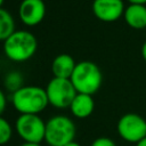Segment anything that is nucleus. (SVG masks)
<instances>
[{"mask_svg":"<svg viewBox=\"0 0 146 146\" xmlns=\"http://www.w3.org/2000/svg\"><path fill=\"white\" fill-rule=\"evenodd\" d=\"M14 108L21 114H39L49 104L46 89L36 86H24L13 92Z\"/></svg>","mask_w":146,"mask_h":146,"instance_id":"f257e3e1","label":"nucleus"},{"mask_svg":"<svg viewBox=\"0 0 146 146\" xmlns=\"http://www.w3.org/2000/svg\"><path fill=\"white\" fill-rule=\"evenodd\" d=\"M78 94L94 95L96 94L103 82V74L100 68L92 62L83 60L76 63V66L70 78Z\"/></svg>","mask_w":146,"mask_h":146,"instance_id":"f03ea898","label":"nucleus"},{"mask_svg":"<svg viewBox=\"0 0 146 146\" xmlns=\"http://www.w3.org/2000/svg\"><path fill=\"white\" fill-rule=\"evenodd\" d=\"M36 38L29 31H15L7 40L3 41L5 55L14 62H25L36 51Z\"/></svg>","mask_w":146,"mask_h":146,"instance_id":"7ed1b4c3","label":"nucleus"},{"mask_svg":"<svg viewBox=\"0 0 146 146\" xmlns=\"http://www.w3.org/2000/svg\"><path fill=\"white\" fill-rule=\"evenodd\" d=\"M75 132V124L68 116L55 115L46 122L44 140L50 146H65L74 140Z\"/></svg>","mask_w":146,"mask_h":146,"instance_id":"20e7f679","label":"nucleus"},{"mask_svg":"<svg viewBox=\"0 0 146 146\" xmlns=\"http://www.w3.org/2000/svg\"><path fill=\"white\" fill-rule=\"evenodd\" d=\"M46 94L50 105L57 108H67L78 92L70 79L52 78L46 87Z\"/></svg>","mask_w":146,"mask_h":146,"instance_id":"39448f33","label":"nucleus"},{"mask_svg":"<svg viewBox=\"0 0 146 146\" xmlns=\"http://www.w3.org/2000/svg\"><path fill=\"white\" fill-rule=\"evenodd\" d=\"M15 129L26 143L40 144L44 140L46 122L38 114H21L16 119Z\"/></svg>","mask_w":146,"mask_h":146,"instance_id":"423d86ee","label":"nucleus"},{"mask_svg":"<svg viewBox=\"0 0 146 146\" xmlns=\"http://www.w3.org/2000/svg\"><path fill=\"white\" fill-rule=\"evenodd\" d=\"M116 131L124 141L137 144L146 137V120L137 113H125L119 119Z\"/></svg>","mask_w":146,"mask_h":146,"instance_id":"0eeeda50","label":"nucleus"},{"mask_svg":"<svg viewBox=\"0 0 146 146\" xmlns=\"http://www.w3.org/2000/svg\"><path fill=\"white\" fill-rule=\"evenodd\" d=\"M124 3L122 0H94V15L103 22H115L124 14Z\"/></svg>","mask_w":146,"mask_h":146,"instance_id":"6e6552de","label":"nucleus"},{"mask_svg":"<svg viewBox=\"0 0 146 146\" xmlns=\"http://www.w3.org/2000/svg\"><path fill=\"white\" fill-rule=\"evenodd\" d=\"M19 18L29 26L39 24L46 15V5L43 0H23L19 5Z\"/></svg>","mask_w":146,"mask_h":146,"instance_id":"1a4fd4ad","label":"nucleus"},{"mask_svg":"<svg viewBox=\"0 0 146 146\" xmlns=\"http://www.w3.org/2000/svg\"><path fill=\"white\" fill-rule=\"evenodd\" d=\"M76 63L74 58L68 54H60L55 57L51 64V72L54 78H62V79H70Z\"/></svg>","mask_w":146,"mask_h":146,"instance_id":"9d476101","label":"nucleus"},{"mask_svg":"<svg viewBox=\"0 0 146 146\" xmlns=\"http://www.w3.org/2000/svg\"><path fill=\"white\" fill-rule=\"evenodd\" d=\"M95 108V102L91 95L86 94H76L73 99L70 110L71 113L78 119H86L90 116Z\"/></svg>","mask_w":146,"mask_h":146,"instance_id":"9b49d317","label":"nucleus"},{"mask_svg":"<svg viewBox=\"0 0 146 146\" xmlns=\"http://www.w3.org/2000/svg\"><path fill=\"white\" fill-rule=\"evenodd\" d=\"M125 23L135 29L141 30L146 27V6L145 5H129L123 14Z\"/></svg>","mask_w":146,"mask_h":146,"instance_id":"f8f14e48","label":"nucleus"},{"mask_svg":"<svg viewBox=\"0 0 146 146\" xmlns=\"http://www.w3.org/2000/svg\"><path fill=\"white\" fill-rule=\"evenodd\" d=\"M14 32H15V21L11 14L6 9L0 8V40L1 41L7 40Z\"/></svg>","mask_w":146,"mask_h":146,"instance_id":"ddd939ff","label":"nucleus"},{"mask_svg":"<svg viewBox=\"0 0 146 146\" xmlns=\"http://www.w3.org/2000/svg\"><path fill=\"white\" fill-rule=\"evenodd\" d=\"M13 136V128L10 123L2 116H0V146L9 143Z\"/></svg>","mask_w":146,"mask_h":146,"instance_id":"4468645a","label":"nucleus"},{"mask_svg":"<svg viewBox=\"0 0 146 146\" xmlns=\"http://www.w3.org/2000/svg\"><path fill=\"white\" fill-rule=\"evenodd\" d=\"M22 76L17 73V72H13L10 73L7 79H6V87L11 90L13 92H15L16 90H18L19 88H22Z\"/></svg>","mask_w":146,"mask_h":146,"instance_id":"2eb2a0df","label":"nucleus"},{"mask_svg":"<svg viewBox=\"0 0 146 146\" xmlns=\"http://www.w3.org/2000/svg\"><path fill=\"white\" fill-rule=\"evenodd\" d=\"M90 146H117V145L113 139L108 137H98L91 143Z\"/></svg>","mask_w":146,"mask_h":146,"instance_id":"dca6fc26","label":"nucleus"},{"mask_svg":"<svg viewBox=\"0 0 146 146\" xmlns=\"http://www.w3.org/2000/svg\"><path fill=\"white\" fill-rule=\"evenodd\" d=\"M6 104H7L6 96H5V94L0 90V116H1V114L3 113V111H5V108H6Z\"/></svg>","mask_w":146,"mask_h":146,"instance_id":"f3484780","label":"nucleus"},{"mask_svg":"<svg viewBox=\"0 0 146 146\" xmlns=\"http://www.w3.org/2000/svg\"><path fill=\"white\" fill-rule=\"evenodd\" d=\"M130 5H145L146 0H128Z\"/></svg>","mask_w":146,"mask_h":146,"instance_id":"a211bd4d","label":"nucleus"},{"mask_svg":"<svg viewBox=\"0 0 146 146\" xmlns=\"http://www.w3.org/2000/svg\"><path fill=\"white\" fill-rule=\"evenodd\" d=\"M141 56H143L144 60L146 62V41H145L144 44L141 46Z\"/></svg>","mask_w":146,"mask_h":146,"instance_id":"6ab92c4d","label":"nucleus"},{"mask_svg":"<svg viewBox=\"0 0 146 146\" xmlns=\"http://www.w3.org/2000/svg\"><path fill=\"white\" fill-rule=\"evenodd\" d=\"M135 146H146V137L143 138L140 141H138L137 144H135Z\"/></svg>","mask_w":146,"mask_h":146,"instance_id":"aec40b11","label":"nucleus"},{"mask_svg":"<svg viewBox=\"0 0 146 146\" xmlns=\"http://www.w3.org/2000/svg\"><path fill=\"white\" fill-rule=\"evenodd\" d=\"M21 146H40V144H35V143H26V141H24Z\"/></svg>","mask_w":146,"mask_h":146,"instance_id":"412c9836","label":"nucleus"},{"mask_svg":"<svg viewBox=\"0 0 146 146\" xmlns=\"http://www.w3.org/2000/svg\"><path fill=\"white\" fill-rule=\"evenodd\" d=\"M65 146H81V145H80L79 143H76V141H74V140H73V141H71V143L66 144Z\"/></svg>","mask_w":146,"mask_h":146,"instance_id":"4be33fe9","label":"nucleus"},{"mask_svg":"<svg viewBox=\"0 0 146 146\" xmlns=\"http://www.w3.org/2000/svg\"><path fill=\"white\" fill-rule=\"evenodd\" d=\"M3 1H5V0H0V8H2L1 6H2V3H3Z\"/></svg>","mask_w":146,"mask_h":146,"instance_id":"5701e85b","label":"nucleus"},{"mask_svg":"<svg viewBox=\"0 0 146 146\" xmlns=\"http://www.w3.org/2000/svg\"><path fill=\"white\" fill-rule=\"evenodd\" d=\"M145 32H146V27H145Z\"/></svg>","mask_w":146,"mask_h":146,"instance_id":"b1692460","label":"nucleus"},{"mask_svg":"<svg viewBox=\"0 0 146 146\" xmlns=\"http://www.w3.org/2000/svg\"><path fill=\"white\" fill-rule=\"evenodd\" d=\"M47 146H50V145H47Z\"/></svg>","mask_w":146,"mask_h":146,"instance_id":"393cba45","label":"nucleus"},{"mask_svg":"<svg viewBox=\"0 0 146 146\" xmlns=\"http://www.w3.org/2000/svg\"><path fill=\"white\" fill-rule=\"evenodd\" d=\"M22 1H23V0H22Z\"/></svg>","mask_w":146,"mask_h":146,"instance_id":"a878e982","label":"nucleus"}]
</instances>
